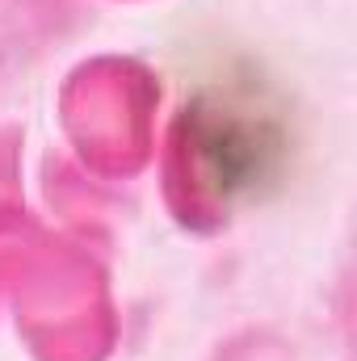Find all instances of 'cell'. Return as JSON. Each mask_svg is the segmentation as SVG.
Instances as JSON below:
<instances>
[{"label": "cell", "mask_w": 357, "mask_h": 361, "mask_svg": "<svg viewBox=\"0 0 357 361\" xmlns=\"http://www.w3.org/2000/svg\"><path fill=\"white\" fill-rule=\"evenodd\" d=\"M185 152L198 160L202 177L219 193H240L273 173L282 135L265 118L231 101L206 97L185 109Z\"/></svg>", "instance_id": "obj_1"}]
</instances>
